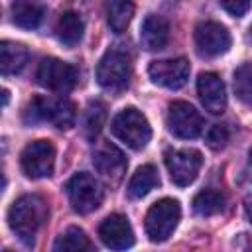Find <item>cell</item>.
Here are the masks:
<instances>
[{"instance_id": "obj_20", "label": "cell", "mask_w": 252, "mask_h": 252, "mask_svg": "<svg viewBox=\"0 0 252 252\" xmlns=\"http://www.w3.org/2000/svg\"><path fill=\"white\" fill-rule=\"evenodd\" d=\"M159 185V175L158 169L152 163H146L134 171V175L128 181V197L130 199H142L146 197L152 189Z\"/></svg>"}, {"instance_id": "obj_21", "label": "cell", "mask_w": 252, "mask_h": 252, "mask_svg": "<svg viewBox=\"0 0 252 252\" xmlns=\"http://www.w3.org/2000/svg\"><path fill=\"white\" fill-rule=\"evenodd\" d=\"M193 213L199 217H213L219 215L224 205H226V197L224 193L217 191V189H203L193 197Z\"/></svg>"}, {"instance_id": "obj_11", "label": "cell", "mask_w": 252, "mask_h": 252, "mask_svg": "<svg viewBox=\"0 0 252 252\" xmlns=\"http://www.w3.org/2000/svg\"><path fill=\"white\" fill-rule=\"evenodd\" d=\"M230 47V33L219 22H201L195 28V49L201 57L213 59L226 53Z\"/></svg>"}, {"instance_id": "obj_30", "label": "cell", "mask_w": 252, "mask_h": 252, "mask_svg": "<svg viewBox=\"0 0 252 252\" xmlns=\"http://www.w3.org/2000/svg\"><path fill=\"white\" fill-rule=\"evenodd\" d=\"M8 98H10V93H8L6 89H4V91H2V100H4V106L8 104Z\"/></svg>"}, {"instance_id": "obj_1", "label": "cell", "mask_w": 252, "mask_h": 252, "mask_svg": "<svg viewBox=\"0 0 252 252\" xmlns=\"http://www.w3.org/2000/svg\"><path fill=\"white\" fill-rule=\"evenodd\" d=\"M47 213L45 199L41 195L28 193L12 203L8 211V224L24 244H33L39 228L47 220Z\"/></svg>"}, {"instance_id": "obj_4", "label": "cell", "mask_w": 252, "mask_h": 252, "mask_svg": "<svg viewBox=\"0 0 252 252\" xmlns=\"http://www.w3.org/2000/svg\"><path fill=\"white\" fill-rule=\"evenodd\" d=\"M110 130L112 134L124 142L128 148L132 150H142L146 148V144L152 138V128L148 118L134 106L122 108L110 122Z\"/></svg>"}, {"instance_id": "obj_14", "label": "cell", "mask_w": 252, "mask_h": 252, "mask_svg": "<svg viewBox=\"0 0 252 252\" xmlns=\"http://www.w3.org/2000/svg\"><path fill=\"white\" fill-rule=\"evenodd\" d=\"M98 236H100L102 244L108 246V248H112V250H126V248H130L134 244L132 224L120 213H112V215H108L100 222Z\"/></svg>"}, {"instance_id": "obj_29", "label": "cell", "mask_w": 252, "mask_h": 252, "mask_svg": "<svg viewBox=\"0 0 252 252\" xmlns=\"http://www.w3.org/2000/svg\"><path fill=\"white\" fill-rule=\"evenodd\" d=\"M246 167H248V175L252 177V148H250V152H248V165H246Z\"/></svg>"}, {"instance_id": "obj_18", "label": "cell", "mask_w": 252, "mask_h": 252, "mask_svg": "<svg viewBox=\"0 0 252 252\" xmlns=\"http://www.w3.org/2000/svg\"><path fill=\"white\" fill-rule=\"evenodd\" d=\"M28 47L16 41H2L0 43V71L2 75H16L28 63Z\"/></svg>"}, {"instance_id": "obj_10", "label": "cell", "mask_w": 252, "mask_h": 252, "mask_svg": "<svg viewBox=\"0 0 252 252\" xmlns=\"http://www.w3.org/2000/svg\"><path fill=\"white\" fill-rule=\"evenodd\" d=\"M203 165V156L197 150H167L165 152V167L171 177V181L179 187H187L193 183L199 175V169Z\"/></svg>"}, {"instance_id": "obj_3", "label": "cell", "mask_w": 252, "mask_h": 252, "mask_svg": "<svg viewBox=\"0 0 252 252\" xmlns=\"http://www.w3.org/2000/svg\"><path fill=\"white\" fill-rule=\"evenodd\" d=\"M77 118V106L73 100L59 96V98H47V96H33L26 110H24V122L26 124H41L51 122L59 130H67L75 124Z\"/></svg>"}, {"instance_id": "obj_23", "label": "cell", "mask_w": 252, "mask_h": 252, "mask_svg": "<svg viewBox=\"0 0 252 252\" xmlns=\"http://www.w3.org/2000/svg\"><path fill=\"white\" fill-rule=\"evenodd\" d=\"M134 16V4L132 0H110L106 8V20L112 32L120 33L128 28L130 20Z\"/></svg>"}, {"instance_id": "obj_19", "label": "cell", "mask_w": 252, "mask_h": 252, "mask_svg": "<svg viewBox=\"0 0 252 252\" xmlns=\"http://www.w3.org/2000/svg\"><path fill=\"white\" fill-rule=\"evenodd\" d=\"M45 16V8L32 0H18L12 4V22L24 30H35Z\"/></svg>"}, {"instance_id": "obj_17", "label": "cell", "mask_w": 252, "mask_h": 252, "mask_svg": "<svg viewBox=\"0 0 252 252\" xmlns=\"http://www.w3.org/2000/svg\"><path fill=\"white\" fill-rule=\"evenodd\" d=\"M83 32H85L83 18L77 12H71V10L69 12H63L59 16L57 24H55V35L67 47L77 45L83 39Z\"/></svg>"}, {"instance_id": "obj_13", "label": "cell", "mask_w": 252, "mask_h": 252, "mask_svg": "<svg viewBox=\"0 0 252 252\" xmlns=\"http://www.w3.org/2000/svg\"><path fill=\"white\" fill-rule=\"evenodd\" d=\"M93 163L96 167V171L106 177L108 181L116 183L124 177L126 173V156L110 142H98L94 152H93Z\"/></svg>"}, {"instance_id": "obj_31", "label": "cell", "mask_w": 252, "mask_h": 252, "mask_svg": "<svg viewBox=\"0 0 252 252\" xmlns=\"http://www.w3.org/2000/svg\"><path fill=\"white\" fill-rule=\"evenodd\" d=\"M250 37H252V28H250Z\"/></svg>"}, {"instance_id": "obj_26", "label": "cell", "mask_w": 252, "mask_h": 252, "mask_svg": "<svg viewBox=\"0 0 252 252\" xmlns=\"http://www.w3.org/2000/svg\"><path fill=\"white\" fill-rule=\"evenodd\" d=\"M228 140H230V132L226 124H215L207 132V146L211 150H222L228 144Z\"/></svg>"}, {"instance_id": "obj_22", "label": "cell", "mask_w": 252, "mask_h": 252, "mask_svg": "<svg viewBox=\"0 0 252 252\" xmlns=\"http://www.w3.org/2000/svg\"><path fill=\"white\" fill-rule=\"evenodd\" d=\"M55 252H89L93 250V242L79 226H69L65 232H61L53 244Z\"/></svg>"}, {"instance_id": "obj_12", "label": "cell", "mask_w": 252, "mask_h": 252, "mask_svg": "<svg viewBox=\"0 0 252 252\" xmlns=\"http://www.w3.org/2000/svg\"><path fill=\"white\" fill-rule=\"evenodd\" d=\"M189 61L185 57H175V59H159L152 61L148 67L150 79L165 89H181L187 79H189Z\"/></svg>"}, {"instance_id": "obj_6", "label": "cell", "mask_w": 252, "mask_h": 252, "mask_svg": "<svg viewBox=\"0 0 252 252\" xmlns=\"http://www.w3.org/2000/svg\"><path fill=\"white\" fill-rule=\"evenodd\" d=\"M65 191H67L71 209L79 215H89V213L96 211L104 197L98 179H94L91 173H85V171L75 173L67 181Z\"/></svg>"}, {"instance_id": "obj_25", "label": "cell", "mask_w": 252, "mask_h": 252, "mask_svg": "<svg viewBox=\"0 0 252 252\" xmlns=\"http://www.w3.org/2000/svg\"><path fill=\"white\" fill-rule=\"evenodd\" d=\"M234 94L242 104H252V63H242L234 71Z\"/></svg>"}, {"instance_id": "obj_5", "label": "cell", "mask_w": 252, "mask_h": 252, "mask_svg": "<svg viewBox=\"0 0 252 252\" xmlns=\"http://www.w3.org/2000/svg\"><path fill=\"white\" fill-rule=\"evenodd\" d=\"M181 219V207L175 199L163 197L159 201H156L148 213H146V234L152 242H163L171 236V232L175 230L177 222Z\"/></svg>"}, {"instance_id": "obj_9", "label": "cell", "mask_w": 252, "mask_h": 252, "mask_svg": "<svg viewBox=\"0 0 252 252\" xmlns=\"http://www.w3.org/2000/svg\"><path fill=\"white\" fill-rule=\"evenodd\" d=\"M203 116L193 104L185 100H173L167 108V128L181 140H193L203 132Z\"/></svg>"}, {"instance_id": "obj_7", "label": "cell", "mask_w": 252, "mask_h": 252, "mask_svg": "<svg viewBox=\"0 0 252 252\" xmlns=\"http://www.w3.org/2000/svg\"><path fill=\"white\" fill-rule=\"evenodd\" d=\"M35 79L43 89L63 94V93H69L75 89L79 75L71 63H65L55 57H45L37 67Z\"/></svg>"}, {"instance_id": "obj_8", "label": "cell", "mask_w": 252, "mask_h": 252, "mask_svg": "<svg viewBox=\"0 0 252 252\" xmlns=\"http://www.w3.org/2000/svg\"><path fill=\"white\" fill-rule=\"evenodd\" d=\"M22 171L32 179L49 177L55 165V148L49 140H35L22 150L20 156Z\"/></svg>"}, {"instance_id": "obj_28", "label": "cell", "mask_w": 252, "mask_h": 252, "mask_svg": "<svg viewBox=\"0 0 252 252\" xmlns=\"http://www.w3.org/2000/svg\"><path fill=\"white\" fill-rule=\"evenodd\" d=\"M244 213H246V219L252 222V199L246 201V205H244Z\"/></svg>"}, {"instance_id": "obj_2", "label": "cell", "mask_w": 252, "mask_h": 252, "mask_svg": "<svg viewBox=\"0 0 252 252\" xmlns=\"http://www.w3.org/2000/svg\"><path fill=\"white\" fill-rule=\"evenodd\" d=\"M132 77V53L126 45H110L96 65V81L110 93H122Z\"/></svg>"}, {"instance_id": "obj_27", "label": "cell", "mask_w": 252, "mask_h": 252, "mask_svg": "<svg viewBox=\"0 0 252 252\" xmlns=\"http://www.w3.org/2000/svg\"><path fill=\"white\" fill-rule=\"evenodd\" d=\"M250 2L252 0H220L222 8L234 18H242L250 10Z\"/></svg>"}, {"instance_id": "obj_24", "label": "cell", "mask_w": 252, "mask_h": 252, "mask_svg": "<svg viewBox=\"0 0 252 252\" xmlns=\"http://www.w3.org/2000/svg\"><path fill=\"white\" fill-rule=\"evenodd\" d=\"M106 122V106L100 100H91L83 114V130L87 138L94 140Z\"/></svg>"}, {"instance_id": "obj_15", "label": "cell", "mask_w": 252, "mask_h": 252, "mask_svg": "<svg viewBox=\"0 0 252 252\" xmlns=\"http://www.w3.org/2000/svg\"><path fill=\"white\" fill-rule=\"evenodd\" d=\"M197 94L211 114H222L226 108V89L217 73H201L197 79Z\"/></svg>"}, {"instance_id": "obj_16", "label": "cell", "mask_w": 252, "mask_h": 252, "mask_svg": "<svg viewBox=\"0 0 252 252\" xmlns=\"http://www.w3.org/2000/svg\"><path fill=\"white\" fill-rule=\"evenodd\" d=\"M140 41L148 51H158L163 49L169 41V24L165 18L150 14L146 16L140 32Z\"/></svg>"}]
</instances>
